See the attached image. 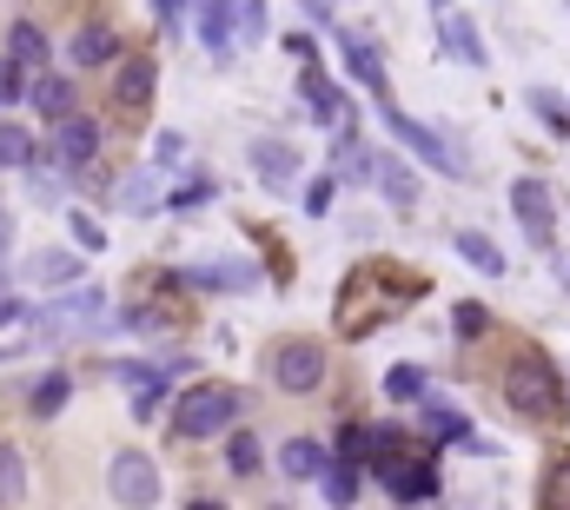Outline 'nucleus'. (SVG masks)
<instances>
[{"mask_svg":"<svg viewBox=\"0 0 570 510\" xmlns=\"http://www.w3.org/2000/svg\"><path fill=\"white\" fill-rule=\"evenodd\" d=\"M239 411H246V391H233V384H193L173 404V431L179 438H219V431H233Z\"/></svg>","mask_w":570,"mask_h":510,"instance_id":"f257e3e1","label":"nucleus"},{"mask_svg":"<svg viewBox=\"0 0 570 510\" xmlns=\"http://www.w3.org/2000/svg\"><path fill=\"white\" fill-rule=\"evenodd\" d=\"M379 114H385V127H392V139L412 153V159H425V166H438L444 179H464V159H458V146L444 139V133H431L425 120H412L405 107H392V94L379 100Z\"/></svg>","mask_w":570,"mask_h":510,"instance_id":"f03ea898","label":"nucleus"},{"mask_svg":"<svg viewBox=\"0 0 570 510\" xmlns=\"http://www.w3.org/2000/svg\"><path fill=\"white\" fill-rule=\"evenodd\" d=\"M504 398H511V411H524L531 424H558V372L544 365V359H518L511 372H504Z\"/></svg>","mask_w":570,"mask_h":510,"instance_id":"7ed1b4c3","label":"nucleus"},{"mask_svg":"<svg viewBox=\"0 0 570 510\" xmlns=\"http://www.w3.org/2000/svg\"><path fill=\"white\" fill-rule=\"evenodd\" d=\"M266 372L279 391H318L325 384V345H312V339H279L273 352H266Z\"/></svg>","mask_w":570,"mask_h":510,"instance_id":"20e7f679","label":"nucleus"},{"mask_svg":"<svg viewBox=\"0 0 570 510\" xmlns=\"http://www.w3.org/2000/svg\"><path fill=\"white\" fill-rule=\"evenodd\" d=\"M511 213H518L524 239L538 253H551V239H558V199H551V186L544 179H511Z\"/></svg>","mask_w":570,"mask_h":510,"instance_id":"39448f33","label":"nucleus"},{"mask_svg":"<svg viewBox=\"0 0 570 510\" xmlns=\"http://www.w3.org/2000/svg\"><path fill=\"white\" fill-rule=\"evenodd\" d=\"M94 153H100V120L67 114V120L47 127V159H53V173H87Z\"/></svg>","mask_w":570,"mask_h":510,"instance_id":"423d86ee","label":"nucleus"},{"mask_svg":"<svg viewBox=\"0 0 570 510\" xmlns=\"http://www.w3.org/2000/svg\"><path fill=\"white\" fill-rule=\"evenodd\" d=\"M107 491H114L120 504H159V464H153L146 451H114Z\"/></svg>","mask_w":570,"mask_h":510,"instance_id":"0eeeda50","label":"nucleus"},{"mask_svg":"<svg viewBox=\"0 0 570 510\" xmlns=\"http://www.w3.org/2000/svg\"><path fill=\"white\" fill-rule=\"evenodd\" d=\"M80 253L73 246H40V253L27 258V285H40V292H67V285H80Z\"/></svg>","mask_w":570,"mask_h":510,"instance_id":"6e6552de","label":"nucleus"},{"mask_svg":"<svg viewBox=\"0 0 570 510\" xmlns=\"http://www.w3.org/2000/svg\"><path fill=\"white\" fill-rule=\"evenodd\" d=\"M438 47H444V60H458V67H484L491 53H484V33L464 20V13H438Z\"/></svg>","mask_w":570,"mask_h":510,"instance_id":"1a4fd4ad","label":"nucleus"},{"mask_svg":"<svg viewBox=\"0 0 570 510\" xmlns=\"http://www.w3.org/2000/svg\"><path fill=\"white\" fill-rule=\"evenodd\" d=\"M298 100H305V114H312L318 127H338V120H345V94L318 73V60H305V73H298Z\"/></svg>","mask_w":570,"mask_h":510,"instance_id":"9d476101","label":"nucleus"},{"mask_svg":"<svg viewBox=\"0 0 570 510\" xmlns=\"http://www.w3.org/2000/svg\"><path fill=\"white\" fill-rule=\"evenodd\" d=\"M279 471L292 478V484H325V471H332V451H325L318 438H285Z\"/></svg>","mask_w":570,"mask_h":510,"instance_id":"9b49d317","label":"nucleus"},{"mask_svg":"<svg viewBox=\"0 0 570 510\" xmlns=\"http://www.w3.org/2000/svg\"><path fill=\"white\" fill-rule=\"evenodd\" d=\"M372 186H379V193H385L399 213H412V206H419V173H412L399 153H379V166H372Z\"/></svg>","mask_w":570,"mask_h":510,"instance_id":"f8f14e48","label":"nucleus"},{"mask_svg":"<svg viewBox=\"0 0 570 510\" xmlns=\"http://www.w3.org/2000/svg\"><path fill=\"white\" fill-rule=\"evenodd\" d=\"M451 246H458V258H464L471 272H484V278H504V272H511V258H504V246H498L491 233H478V226L451 233Z\"/></svg>","mask_w":570,"mask_h":510,"instance_id":"ddd939ff","label":"nucleus"},{"mask_svg":"<svg viewBox=\"0 0 570 510\" xmlns=\"http://www.w3.org/2000/svg\"><path fill=\"white\" fill-rule=\"evenodd\" d=\"M253 173H259V186L285 193V186L298 179V153H292L285 139H253Z\"/></svg>","mask_w":570,"mask_h":510,"instance_id":"4468645a","label":"nucleus"},{"mask_svg":"<svg viewBox=\"0 0 570 510\" xmlns=\"http://www.w3.org/2000/svg\"><path fill=\"white\" fill-rule=\"evenodd\" d=\"M100 312H107V298H100V292H73V298L47 305L40 318H47V332H53V339H67V332H80V325H94Z\"/></svg>","mask_w":570,"mask_h":510,"instance_id":"2eb2a0df","label":"nucleus"},{"mask_svg":"<svg viewBox=\"0 0 570 510\" xmlns=\"http://www.w3.org/2000/svg\"><path fill=\"white\" fill-rule=\"evenodd\" d=\"M153 87H159V67H153V60H127V67L114 73V107L140 114V107H153Z\"/></svg>","mask_w":570,"mask_h":510,"instance_id":"dca6fc26","label":"nucleus"},{"mask_svg":"<svg viewBox=\"0 0 570 510\" xmlns=\"http://www.w3.org/2000/svg\"><path fill=\"white\" fill-rule=\"evenodd\" d=\"M345 73L358 80V87H372V100H385L392 87H385V67H379V47L372 40H358V33H345Z\"/></svg>","mask_w":570,"mask_h":510,"instance_id":"f3484780","label":"nucleus"},{"mask_svg":"<svg viewBox=\"0 0 570 510\" xmlns=\"http://www.w3.org/2000/svg\"><path fill=\"white\" fill-rule=\"evenodd\" d=\"M114 53H120V33L114 27H80L73 47H67L73 67H114Z\"/></svg>","mask_w":570,"mask_h":510,"instance_id":"a211bd4d","label":"nucleus"},{"mask_svg":"<svg viewBox=\"0 0 570 510\" xmlns=\"http://www.w3.org/2000/svg\"><path fill=\"white\" fill-rule=\"evenodd\" d=\"M27 107H33V114H47V120H67V114H73V87H67V80H53V73H40V80L27 87Z\"/></svg>","mask_w":570,"mask_h":510,"instance_id":"6ab92c4d","label":"nucleus"},{"mask_svg":"<svg viewBox=\"0 0 570 510\" xmlns=\"http://www.w3.org/2000/svg\"><path fill=\"white\" fill-rule=\"evenodd\" d=\"M7 53H13L20 67H47V33H40L33 20H13V33H7Z\"/></svg>","mask_w":570,"mask_h":510,"instance_id":"aec40b11","label":"nucleus"},{"mask_svg":"<svg viewBox=\"0 0 570 510\" xmlns=\"http://www.w3.org/2000/svg\"><path fill=\"white\" fill-rule=\"evenodd\" d=\"M27 498V458L20 444H0V504H20Z\"/></svg>","mask_w":570,"mask_h":510,"instance_id":"412c9836","label":"nucleus"},{"mask_svg":"<svg viewBox=\"0 0 570 510\" xmlns=\"http://www.w3.org/2000/svg\"><path fill=\"white\" fill-rule=\"evenodd\" d=\"M259 272H239V258H219V265H199L193 272V285H219V292H246Z\"/></svg>","mask_w":570,"mask_h":510,"instance_id":"4be33fe9","label":"nucleus"},{"mask_svg":"<svg viewBox=\"0 0 570 510\" xmlns=\"http://www.w3.org/2000/svg\"><path fill=\"white\" fill-rule=\"evenodd\" d=\"M120 206H127V213H153V206H159V179H153V159H146L140 173L120 186Z\"/></svg>","mask_w":570,"mask_h":510,"instance_id":"5701e85b","label":"nucleus"},{"mask_svg":"<svg viewBox=\"0 0 570 510\" xmlns=\"http://www.w3.org/2000/svg\"><path fill=\"white\" fill-rule=\"evenodd\" d=\"M259 458H266V451H259V438H253V431H233V444H226L233 478H253V471H259Z\"/></svg>","mask_w":570,"mask_h":510,"instance_id":"b1692460","label":"nucleus"},{"mask_svg":"<svg viewBox=\"0 0 570 510\" xmlns=\"http://www.w3.org/2000/svg\"><path fill=\"white\" fill-rule=\"evenodd\" d=\"M325 498H332V504H352V498H358V458H338V464L325 471Z\"/></svg>","mask_w":570,"mask_h":510,"instance_id":"393cba45","label":"nucleus"},{"mask_svg":"<svg viewBox=\"0 0 570 510\" xmlns=\"http://www.w3.org/2000/svg\"><path fill=\"white\" fill-rule=\"evenodd\" d=\"M385 398H399V404L425 398V372H419V365H392V372H385Z\"/></svg>","mask_w":570,"mask_h":510,"instance_id":"a878e982","label":"nucleus"},{"mask_svg":"<svg viewBox=\"0 0 570 510\" xmlns=\"http://www.w3.org/2000/svg\"><path fill=\"white\" fill-rule=\"evenodd\" d=\"M266 33V0H233V40H259Z\"/></svg>","mask_w":570,"mask_h":510,"instance_id":"bb28decb","label":"nucleus"},{"mask_svg":"<svg viewBox=\"0 0 570 510\" xmlns=\"http://www.w3.org/2000/svg\"><path fill=\"white\" fill-rule=\"evenodd\" d=\"M0 166H33V133L0 127Z\"/></svg>","mask_w":570,"mask_h":510,"instance_id":"cd10ccee","label":"nucleus"},{"mask_svg":"<svg viewBox=\"0 0 570 510\" xmlns=\"http://www.w3.org/2000/svg\"><path fill=\"white\" fill-rule=\"evenodd\" d=\"M425 424H431V438H444V444H471V424H464V418H458V411H444V404H438V411H431Z\"/></svg>","mask_w":570,"mask_h":510,"instance_id":"c85d7f7f","label":"nucleus"},{"mask_svg":"<svg viewBox=\"0 0 570 510\" xmlns=\"http://www.w3.org/2000/svg\"><path fill=\"white\" fill-rule=\"evenodd\" d=\"M67 391H73V384L60 379V372H53V379L40 384V391H33V418H53V411H60V404H67Z\"/></svg>","mask_w":570,"mask_h":510,"instance_id":"c756f323","label":"nucleus"},{"mask_svg":"<svg viewBox=\"0 0 570 510\" xmlns=\"http://www.w3.org/2000/svg\"><path fill=\"white\" fill-rule=\"evenodd\" d=\"M531 107H538V120H544L551 133H570V114H564V100H558V94H544V87H538V94H531Z\"/></svg>","mask_w":570,"mask_h":510,"instance_id":"7c9ffc66","label":"nucleus"},{"mask_svg":"<svg viewBox=\"0 0 570 510\" xmlns=\"http://www.w3.org/2000/svg\"><path fill=\"white\" fill-rule=\"evenodd\" d=\"M73 219V246L80 253H107V233H100V219H87V213H67Z\"/></svg>","mask_w":570,"mask_h":510,"instance_id":"2f4dec72","label":"nucleus"},{"mask_svg":"<svg viewBox=\"0 0 570 510\" xmlns=\"http://www.w3.org/2000/svg\"><path fill=\"white\" fill-rule=\"evenodd\" d=\"M213 199V179H193V186H179L173 199H166V213H193V206H206Z\"/></svg>","mask_w":570,"mask_h":510,"instance_id":"473e14b6","label":"nucleus"},{"mask_svg":"<svg viewBox=\"0 0 570 510\" xmlns=\"http://www.w3.org/2000/svg\"><path fill=\"white\" fill-rule=\"evenodd\" d=\"M451 325H458V339H478V332H484V325H491V312H484V305H471V298H464V305H458V312H451Z\"/></svg>","mask_w":570,"mask_h":510,"instance_id":"72a5a7b5","label":"nucleus"},{"mask_svg":"<svg viewBox=\"0 0 570 510\" xmlns=\"http://www.w3.org/2000/svg\"><path fill=\"white\" fill-rule=\"evenodd\" d=\"M13 100H20V60L0 53V107H13Z\"/></svg>","mask_w":570,"mask_h":510,"instance_id":"f704fd0d","label":"nucleus"},{"mask_svg":"<svg viewBox=\"0 0 570 510\" xmlns=\"http://www.w3.org/2000/svg\"><path fill=\"white\" fill-rule=\"evenodd\" d=\"M179 146H186L179 133H159V139H153V166H173V159H179Z\"/></svg>","mask_w":570,"mask_h":510,"instance_id":"c9c22d12","label":"nucleus"},{"mask_svg":"<svg viewBox=\"0 0 570 510\" xmlns=\"http://www.w3.org/2000/svg\"><path fill=\"white\" fill-rule=\"evenodd\" d=\"M325 206H332V179H312V186H305V213H312V219H318V213H325Z\"/></svg>","mask_w":570,"mask_h":510,"instance_id":"e433bc0d","label":"nucleus"},{"mask_svg":"<svg viewBox=\"0 0 570 510\" xmlns=\"http://www.w3.org/2000/svg\"><path fill=\"white\" fill-rule=\"evenodd\" d=\"M338 458H365V431H358V424L338 431Z\"/></svg>","mask_w":570,"mask_h":510,"instance_id":"4c0bfd02","label":"nucleus"},{"mask_svg":"<svg viewBox=\"0 0 570 510\" xmlns=\"http://www.w3.org/2000/svg\"><path fill=\"white\" fill-rule=\"evenodd\" d=\"M13 318H27V312H20V298H13V292H7V272H0V332H7V325H13Z\"/></svg>","mask_w":570,"mask_h":510,"instance_id":"58836bf2","label":"nucleus"},{"mask_svg":"<svg viewBox=\"0 0 570 510\" xmlns=\"http://www.w3.org/2000/svg\"><path fill=\"white\" fill-rule=\"evenodd\" d=\"M27 186H33V199H60V193H67V186H60V179H47V173H33Z\"/></svg>","mask_w":570,"mask_h":510,"instance_id":"ea45409f","label":"nucleus"},{"mask_svg":"<svg viewBox=\"0 0 570 510\" xmlns=\"http://www.w3.org/2000/svg\"><path fill=\"white\" fill-rule=\"evenodd\" d=\"M13 233H20V226H13V213L0 206V265H7V253H13Z\"/></svg>","mask_w":570,"mask_h":510,"instance_id":"a19ab883","label":"nucleus"},{"mask_svg":"<svg viewBox=\"0 0 570 510\" xmlns=\"http://www.w3.org/2000/svg\"><path fill=\"white\" fill-rule=\"evenodd\" d=\"M431 7H438V13H444V7H451V0H431Z\"/></svg>","mask_w":570,"mask_h":510,"instance_id":"79ce46f5","label":"nucleus"},{"mask_svg":"<svg viewBox=\"0 0 570 510\" xmlns=\"http://www.w3.org/2000/svg\"><path fill=\"white\" fill-rule=\"evenodd\" d=\"M564 285H570V265H564Z\"/></svg>","mask_w":570,"mask_h":510,"instance_id":"37998d69","label":"nucleus"}]
</instances>
